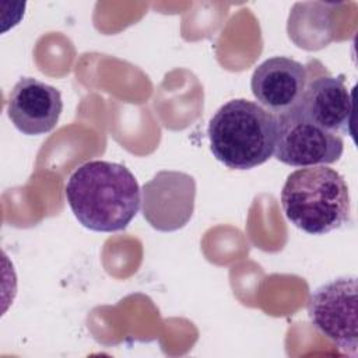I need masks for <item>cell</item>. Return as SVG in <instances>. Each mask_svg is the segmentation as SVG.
I'll use <instances>...</instances> for the list:
<instances>
[{"instance_id":"obj_1","label":"cell","mask_w":358,"mask_h":358,"mask_svg":"<svg viewBox=\"0 0 358 358\" xmlns=\"http://www.w3.org/2000/svg\"><path fill=\"white\" fill-rule=\"evenodd\" d=\"M140 192L134 175L124 165L99 159L78 166L64 189L76 218L96 232L124 229L140 208Z\"/></svg>"},{"instance_id":"obj_2","label":"cell","mask_w":358,"mask_h":358,"mask_svg":"<svg viewBox=\"0 0 358 358\" xmlns=\"http://www.w3.org/2000/svg\"><path fill=\"white\" fill-rule=\"evenodd\" d=\"M213 155L231 169H252L274 154L277 116L243 98L224 103L208 123Z\"/></svg>"},{"instance_id":"obj_3","label":"cell","mask_w":358,"mask_h":358,"mask_svg":"<svg viewBox=\"0 0 358 358\" xmlns=\"http://www.w3.org/2000/svg\"><path fill=\"white\" fill-rule=\"evenodd\" d=\"M281 206L296 228L324 235L350 221L348 185L333 168L305 166L288 175L281 190Z\"/></svg>"},{"instance_id":"obj_4","label":"cell","mask_w":358,"mask_h":358,"mask_svg":"<svg viewBox=\"0 0 358 358\" xmlns=\"http://www.w3.org/2000/svg\"><path fill=\"white\" fill-rule=\"evenodd\" d=\"M357 278L338 277L319 287L308 301V316L312 324L336 347L357 355Z\"/></svg>"},{"instance_id":"obj_5","label":"cell","mask_w":358,"mask_h":358,"mask_svg":"<svg viewBox=\"0 0 358 358\" xmlns=\"http://www.w3.org/2000/svg\"><path fill=\"white\" fill-rule=\"evenodd\" d=\"M344 141L340 134L329 131L305 119L296 109L277 115V141L274 157L289 166L329 165L340 159Z\"/></svg>"},{"instance_id":"obj_6","label":"cell","mask_w":358,"mask_h":358,"mask_svg":"<svg viewBox=\"0 0 358 358\" xmlns=\"http://www.w3.org/2000/svg\"><path fill=\"white\" fill-rule=\"evenodd\" d=\"M196 182L189 173L161 171L141 189V211L157 231L183 228L193 215Z\"/></svg>"},{"instance_id":"obj_7","label":"cell","mask_w":358,"mask_h":358,"mask_svg":"<svg viewBox=\"0 0 358 358\" xmlns=\"http://www.w3.org/2000/svg\"><path fill=\"white\" fill-rule=\"evenodd\" d=\"M306 83L308 73L302 63L291 57L274 56L255 69L250 88L257 103L277 116L299 103Z\"/></svg>"},{"instance_id":"obj_8","label":"cell","mask_w":358,"mask_h":358,"mask_svg":"<svg viewBox=\"0 0 358 358\" xmlns=\"http://www.w3.org/2000/svg\"><path fill=\"white\" fill-rule=\"evenodd\" d=\"M62 110L60 91L34 77L20 78L8 95V119L27 136H39L53 130Z\"/></svg>"},{"instance_id":"obj_9","label":"cell","mask_w":358,"mask_h":358,"mask_svg":"<svg viewBox=\"0 0 358 358\" xmlns=\"http://www.w3.org/2000/svg\"><path fill=\"white\" fill-rule=\"evenodd\" d=\"M305 119L333 131L350 134L352 96L345 87L344 76H319L306 83L299 103L294 108Z\"/></svg>"}]
</instances>
